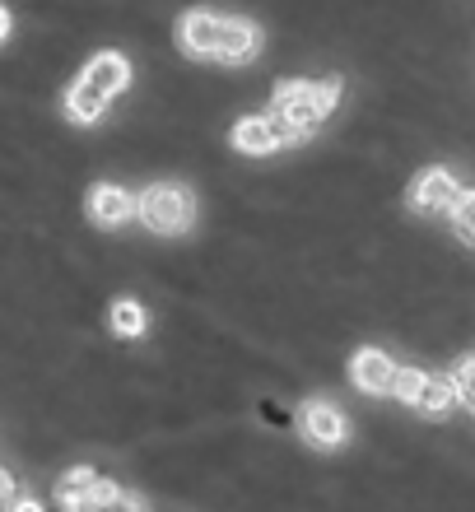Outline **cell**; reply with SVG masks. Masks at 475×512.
<instances>
[{
	"label": "cell",
	"instance_id": "cell-1",
	"mask_svg": "<svg viewBox=\"0 0 475 512\" xmlns=\"http://www.w3.org/2000/svg\"><path fill=\"white\" fill-rule=\"evenodd\" d=\"M340 103V80H285L275 89V117L285 122V131L299 140V135H313L326 122V112Z\"/></svg>",
	"mask_w": 475,
	"mask_h": 512
},
{
	"label": "cell",
	"instance_id": "cell-2",
	"mask_svg": "<svg viewBox=\"0 0 475 512\" xmlns=\"http://www.w3.org/2000/svg\"><path fill=\"white\" fill-rule=\"evenodd\" d=\"M136 215L145 219L150 233H182L191 224V215H196V205H191V191L173 187V182H159V187L136 196Z\"/></svg>",
	"mask_w": 475,
	"mask_h": 512
},
{
	"label": "cell",
	"instance_id": "cell-3",
	"mask_svg": "<svg viewBox=\"0 0 475 512\" xmlns=\"http://www.w3.org/2000/svg\"><path fill=\"white\" fill-rule=\"evenodd\" d=\"M457 201H462V187H457V177L448 168H424L415 177V187H410V205L424 210V215H452Z\"/></svg>",
	"mask_w": 475,
	"mask_h": 512
},
{
	"label": "cell",
	"instance_id": "cell-4",
	"mask_svg": "<svg viewBox=\"0 0 475 512\" xmlns=\"http://www.w3.org/2000/svg\"><path fill=\"white\" fill-rule=\"evenodd\" d=\"M294 135L285 131L280 117H243V122L233 126V145L243 149V154H271V149L289 145Z\"/></svg>",
	"mask_w": 475,
	"mask_h": 512
},
{
	"label": "cell",
	"instance_id": "cell-5",
	"mask_svg": "<svg viewBox=\"0 0 475 512\" xmlns=\"http://www.w3.org/2000/svg\"><path fill=\"white\" fill-rule=\"evenodd\" d=\"M299 424L317 447H336V443H345V433H350L345 429V415H340L331 401H308L299 410Z\"/></svg>",
	"mask_w": 475,
	"mask_h": 512
},
{
	"label": "cell",
	"instance_id": "cell-6",
	"mask_svg": "<svg viewBox=\"0 0 475 512\" xmlns=\"http://www.w3.org/2000/svg\"><path fill=\"white\" fill-rule=\"evenodd\" d=\"M261 47V33L252 19H224L219 24V47L215 56L219 61H229V66H243V61H252Z\"/></svg>",
	"mask_w": 475,
	"mask_h": 512
},
{
	"label": "cell",
	"instance_id": "cell-7",
	"mask_svg": "<svg viewBox=\"0 0 475 512\" xmlns=\"http://www.w3.org/2000/svg\"><path fill=\"white\" fill-rule=\"evenodd\" d=\"M219 14H210V10H191V14H182V24H177V42H182V52H191V56H215V47H219Z\"/></svg>",
	"mask_w": 475,
	"mask_h": 512
},
{
	"label": "cell",
	"instance_id": "cell-8",
	"mask_svg": "<svg viewBox=\"0 0 475 512\" xmlns=\"http://www.w3.org/2000/svg\"><path fill=\"white\" fill-rule=\"evenodd\" d=\"M350 378L359 391H373V396H387L396 382V364L382 350H359L350 359Z\"/></svg>",
	"mask_w": 475,
	"mask_h": 512
},
{
	"label": "cell",
	"instance_id": "cell-9",
	"mask_svg": "<svg viewBox=\"0 0 475 512\" xmlns=\"http://www.w3.org/2000/svg\"><path fill=\"white\" fill-rule=\"evenodd\" d=\"M80 80L94 84L103 98H117L126 84H131V61H126V56H117V52H103V56H94V61L84 66Z\"/></svg>",
	"mask_w": 475,
	"mask_h": 512
},
{
	"label": "cell",
	"instance_id": "cell-10",
	"mask_svg": "<svg viewBox=\"0 0 475 512\" xmlns=\"http://www.w3.org/2000/svg\"><path fill=\"white\" fill-rule=\"evenodd\" d=\"M89 215H94L98 224H126V219L136 215V196L122 187H112V182H98V187L89 191Z\"/></svg>",
	"mask_w": 475,
	"mask_h": 512
},
{
	"label": "cell",
	"instance_id": "cell-11",
	"mask_svg": "<svg viewBox=\"0 0 475 512\" xmlns=\"http://www.w3.org/2000/svg\"><path fill=\"white\" fill-rule=\"evenodd\" d=\"M108 103H112V98H103L94 84H84V80H75V84H70V94H66L70 122H80V126H94L98 117L108 112Z\"/></svg>",
	"mask_w": 475,
	"mask_h": 512
},
{
	"label": "cell",
	"instance_id": "cell-12",
	"mask_svg": "<svg viewBox=\"0 0 475 512\" xmlns=\"http://www.w3.org/2000/svg\"><path fill=\"white\" fill-rule=\"evenodd\" d=\"M452 405H457V387H452L448 373H429L420 387V401H415V410H424V415H448Z\"/></svg>",
	"mask_w": 475,
	"mask_h": 512
},
{
	"label": "cell",
	"instance_id": "cell-13",
	"mask_svg": "<svg viewBox=\"0 0 475 512\" xmlns=\"http://www.w3.org/2000/svg\"><path fill=\"white\" fill-rule=\"evenodd\" d=\"M94 480H98V475L89 471V466H80V471L61 475V485H56V499H61V508H66V512H80V508H89V494H94Z\"/></svg>",
	"mask_w": 475,
	"mask_h": 512
},
{
	"label": "cell",
	"instance_id": "cell-14",
	"mask_svg": "<svg viewBox=\"0 0 475 512\" xmlns=\"http://www.w3.org/2000/svg\"><path fill=\"white\" fill-rule=\"evenodd\" d=\"M112 331H117V336H140V331H145V308H140L136 298L112 303Z\"/></svg>",
	"mask_w": 475,
	"mask_h": 512
},
{
	"label": "cell",
	"instance_id": "cell-15",
	"mask_svg": "<svg viewBox=\"0 0 475 512\" xmlns=\"http://www.w3.org/2000/svg\"><path fill=\"white\" fill-rule=\"evenodd\" d=\"M424 368H396V382H392V396L396 401H406V405H415L420 401V387H424Z\"/></svg>",
	"mask_w": 475,
	"mask_h": 512
},
{
	"label": "cell",
	"instance_id": "cell-16",
	"mask_svg": "<svg viewBox=\"0 0 475 512\" xmlns=\"http://www.w3.org/2000/svg\"><path fill=\"white\" fill-rule=\"evenodd\" d=\"M126 499L122 485H112V480H94V494H89V508L94 512H117Z\"/></svg>",
	"mask_w": 475,
	"mask_h": 512
},
{
	"label": "cell",
	"instance_id": "cell-17",
	"mask_svg": "<svg viewBox=\"0 0 475 512\" xmlns=\"http://www.w3.org/2000/svg\"><path fill=\"white\" fill-rule=\"evenodd\" d=\"M452 229L462 233L466 243H475V191H462V201L452 205Z\"/></svg>",
	"mask_w": 475,
	"mask_h": 512
},
{
	"label": "cell",
	"instance_id": "cell-18",
	"mask_svg": "<svg viewBox=\"0 0 475 512\" xmlns=\"http://www.w3.org/2000/svg\"><path fill=\"white\" fill-rule=\"evenodd\" d=\"M452 387H457V401H462L466 410H475V354L457 364V373H452Z\"/></svg>",
	"mask_w": 475,
	"mask_h": 512
},
{
	"label": "cell",
	"instance_id": "cell-19",
	"mask_svg": "<svg viewBox=\"0 0 475 512\" xmlns=\"http://www.w3.org/2000/svg\"><path fill=\"white\" fill-rule=\"evenodd\" d=\"M10 512H42L38 499H10Z\"/></svg>",
	"mask_w": 475,
	"mask_h": 512
},
{
	"label": "cell",
	"instance_id": "cell-20",
	"mask_svg": "<svg viewBox=\"0 0 475 512\" xmlns=\"http://www.w3.org/2000/svg\"><path fill=\"white\" fill-rule=\"evenodd\" d=\"M5 499H14V480H10V471H0V503Z\"/></svg>",
	"mask_w": 475,
	"mask_h": 512
},
{
	"label": "cell",
	"instance_id": "cell-21",
	"mask_svg": "<svg viewBox=\"0 0 475 512\" xmlns=\"http://www.w3.org/2000/svg\"><path fill=\"white\" fill-rule=\"evenodd\" d=\"M5 33H10V10L0 5V42H5Z\"/></svg>",
	"mask_w": 475,
	"mask_h": 512
},
{
	"label": "cell",
	"instance_id": "cell-22",
	"mask_svg": "<svg viewBox=\"0 0 475 512\" xmlns=\"http://www.w3.org/2000/svg\"><path fill=\"white\" fill-rule=\"evenodd\" d=\"M80 512H94V508H80Z\"/></svg>",
	"mask_w": 475,
	"mask_h": 512
},
{
	"label": "cell",
	"instance_id": "cell-23",
	"mask_svg": "<svg viewBox=\"0 0 475 512\" xmlns=\"http://www.w3.org/2000/svg\"><path fill=\"white\" fill-rule=\"evenodd\" d=\"M0 512H5V508H0Z\"/></svg>",
	"mask_w": 475,
	"mask_h": 512
}]
</instances>
